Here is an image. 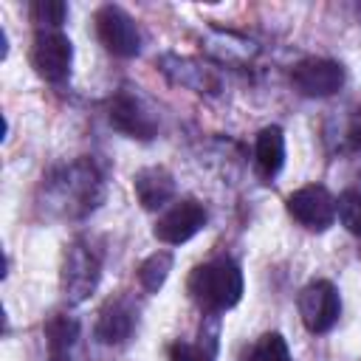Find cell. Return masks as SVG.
Masks as SVG:
<instances>
[{
  "label": "cell",
  "mask_w": 361,
  "mask_h": 361,
  "mask_svg": "<svg viewBox=\"0 0 361 361\" xmlns=\"http://www.w3.org/2000/svg\"><path fill=\"white\" fill-rule=\"evenodd\" d=\"M288 214L310 231H324L336 220V197L319 183L302 186L288 195Z\"/></svg>",
  "instance_id": "obj_8"
},
{
  "label": "cell",
  "mask_w": 361,
  "mask_h": 361,
  "mask_svg": "<svg viewBox=\"0 0 361 361\" xmlns=\"http://www.w3.org/2000/svg\"><path fill=\"white\" fill-rule=\"evenodd\" d=\"M172 262H175L172 259V251H155V254H149L138 265V282H141V288L147 293H158L164 288L169 271H172Z\"/></svg>",
  "instance_id": "obj_16"
},
{
  "label": "cell",
  "mask_w": 361,
  "mask_h": 361,
  "mask_svg": "<svg viewBox=\"0 0 361 361\" xmlns=\"http://www.w3.org/2000/svg\"><path fill=\"white\" fill-rule=\"evenodd\" d=\"M133 189L144 209H161L175 197V178L164 166H147L133 178Z\"/></svg>",
  "instance_id": "obj_12"
},
{
  "label": "cell",
  "mask_w": 361,
  "mask_h": 361,
  "mask_svg": "<svg viewBox=\"0 0 361 361\" xmlns=\"http://www.w3.org/2000/svg\"><path fill=\"white\" fill-rule=\"evenodd\" d=\"M107 118H110V124H113L118 133H124L127 138L149 141V138H155V133H158L155 116L147 110V104H144L138 96H130V93H118V96L110 99Z\"/></svg>",
  "instance_id": "obj_10"
},
{
  "label": "cell",
  "mask_w": 361,
  "mask_h": 361,
  "mask_svg": "<svg viewBox=\"0 0 361 361\" xmlns=\"http://www.w3.org/2000/svg\"><path fill=\"white\" fill-rule=\"evenodd\" d=\"M186 288L197 307L206 313H223L243 299V271L234 259H209L192 271Z\"/></svg>",
  "instance_id": "obj_2"
},
{
  "label": "cell",
  "mask_w": 361,
  "mask_h": 361,
  "mask_svg": "<svg viewBox=\"0 0 361 361\" xmlns=\"http://www.w3.org/2000/svg\"><path fill=\"white\" fill-rule=\"evenodd\" d=\"M28 17L39 31H59L68 17V6L62 0H34L28 6Z\"/></svg>",
  "instance_id": "obj_17"
},
{
  "label": "cell",
  "mask_w": 361,
  "mask_h": 361,
  "mask_svg": "<svg viewBox=\"0 0 361 361\" xmlns=\"http://www.w3.org/2000/svg\"><path fill=\"white\" fill-rule=\"evenodd\" d=\"M290 82L307 99H327V96H333V93L341 90V85H344V68L336 59L310 56V59H302L290 71Z\"/></svg>",
  "instance_id": "obj_7"
},
{
  "label": "cell",
  "mask_w": 361,
  "mask_h": 361,
  "mask_svg": "<svg viewBox=\"0 0 361 361\" xmlns=\"http://www.w3.org/2000/svg\"><path fill=\"white\" fill-rule=\"evenodd\" d=\"M99 276H102V257H99V251L90 243H85V240H73L65 248V257H62V271H59V290H62V296L71 305L85 302L96 290Z\"/></svg>",
  "instance_id": "obj_3"
},
{
  "label": "cell",
  "mask_w": 361,
  "mask_h": 361,
  "mask_svg": "<svg viewBox=\"0 0 361 361\" xmlns=\"http://www.w3.org/2000/svg\"><path fill=\"white\" fill-rule=\"evenodd\" d=\"M104 197V175L93 158H76L42 178L45 212L68 220L90 214Z\"/></svg>",
  "instance_id": "obj_1"
},
{
  "label": "cell",
  "mask_w": 361,
  "mask_h": 361,
  "mask_svg": "<svg viewBox=\"0 0 361 361\" xmlns=\"http://www.w3.org/2000/svg\"><path fill=\"white\" fill-rule=\"evenodd\" d=\"M347 138H350V144H353L355 149H361V110L353 116L350 130H347Z\"/></svg>",
  "instance_id": "obj_21"
},
{
  "label": "cell",
  "mask_w": 361,
  "mask_h": 361,
  "mask_svg": "<svg viewBox=\"0 0 361 361\" xmlns=\"http://www.w3.org/2000/svg\"><path fill=\"white\" fill-rule=\"evenodd\" d=\"M254 164H257V172L262 178H274L282 164H285V133L271 124V127H262L257 133V141H254Z\"/></svg>",
  "instance_id": "obj_13"
},
{
  "label": "cell",
  "mask_w": 361,
  "mask_h": 361,
  "mask_svg": "<svg viewBox=\"0 0 361 361\" xmlns=\"http://www.w3.org/2000/svg\"><path fill=\"white\" fill-rule=\"evenodd\" d=\"M169 361H212V350L189 341H175L169 347Z\"/></svg>",
  "instance_id": "obj_20"
},
{
  "label": "cell",
  "mask_w": 361,
  "mask_h": 361,
  "mask_svg": "<svg viewBox=\"0 0 361 361\" xmlns=\"http://www.w3.org/2000/svg\"><path fill=\"white\" fill-rule=\"evenodd\" d=\"M341 316V296L333 282L316 279L299 293V319L310 333H327Z\"/></svg>",
  "instance_id": "obj_5"
},
{
  "label": "cell",
  "mask_w": 361,
  "mask_h": 361,
  "mask_svg": "<svg viewBox=\"0 0 361 361\" xmlns=\"http://www.w3.org/2000/svg\"><path fill=\"white\" fill-rule=\"evenodd\" d=\"M206 220H209L206 209L197 200L186 197V200H178L172 209H166L158 217L152 234H155V240H161L166 245H180V243H189L206 226Z\"/></svg>",
  "instance_id": "obj_9"
},
{
  "label": "cell",
  "mask_w": 361,
  "mask_h": 361,
  "mask_svg": "<svg viewBox=\"0 0 361 361\" xmlns=\"http://www.w3.org/2000/svg\"><path fill=\"white\" fill-rule=\"evenodd\" d=\"M48 361H71V358H68V353H62V355H51Z\"/></svg>",
  "instance_id": "obj_22"
},
{
  "label": "cell",
  "mask_w": 361,
  "mask_h": 361,
  "mask_svg": "<svg viewBox=\"0 0 361 361\" xmlns=\"http://www.w3.org/2000/svg\"><path fill=\"white\" fill-rule=\"evenodd\" d=\"M133 327H135V305L127 296H113L102 305L93 333L102 344L116 347L133 336Z\"/></svg>",
  "instance_id": "obj_11"
},
{
  "label": "cell",
  "mask_w": 361,
  "mask_h": 361,
  "mask_svg": "<svg viewBox=\"0 0 361 361\" xmlns=\"http://www.w3.org/2000/svg\"><path fill=\"white\" fill-rule=\"evenodd\" d=\"M73 45L62 31H37L31 45V65L45 82H62L71 73Z\"/></svg>",
  "instance_id": "obj_6"
},
{
  "label": "cell",
  "mask_w": 361,
  "mask_h": 361,
  "mask_svg": "<svg viewBox=\"0 0 361 361\" xmlns=\"http://www.w3.org/2000/svg\"><path fill=\"white\" fill-rule=\"evenodd\" d=\"M336 217L350 234H361V189H344L336 200Z\"/></svg>",
  "instance_id": "obj_18"
},
{
  "label": "cell",
  "mask_w": 361,
  "mask_h": 361,
  "mask_svg": "<svg viewBox=\"0 0 361 361\" xmlns=\"http://www.w3.org/2000/svg\"><path fill=\"white\" fill-rule=\"evenodd\" d=\"M161 65H164L161 71H164L172 82H178V85H186V87H192V90H197V93H203V90H217V79H214V73L206 71V68H200L195 59L164 56Z\"/></svg>",
  "instance_id": "obj_14"
},
{
  "label": "cell",
  "mask_w": 361,
  "mask_h": 361,
  "mask_svg": "<svg viewBox=\"0 0 361 361\" xmlns=\"http://www.w3.org/2000/svg\"><path fill=\"white\" fill-rule=\"evenodd\" d=\"M45 344H48V353L51 355H62L68 353L76 338H79V322L68 313H54L48 322H45Z\"/></svg>",
  "instance_id": "obj_15"
},
{
  "label": "cell",
  "mask_w": 361,
  "mask_h": 361,
  "mask_svg": "<svg viewBox=\"0 0 361 361\" xmlns=\"http://www.w3.org/2000/svg\"><path fill=\"white\" fill-rule=\"evenodd\" d=\"M93 23H96L99 42L113 56H121V59L138 56V51H141V31H138L135 20L124 8H118V6H102L96 11Z\"/></svg>",
  "instance_id": "obj_4"
},
{
  "label": "cell",
  "mask_w": 361,
  "mask_h": 361,
  "mask_svg": "<svg viewBox=\"0 0 361 361\" xmlns=\"http://www.w3.org/2000/svg\"><path fill=\"white\" fill-rule=\"evenodd\" d=\"M248 361H290V350L288 341L279 333H265L254 341Z\"/></svg>",
  "instance_id": "obj_19"
}]
</instances>
